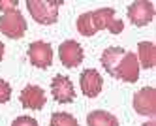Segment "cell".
<instances>
[{
    "label": "cell",
    "instance_id": "1",
    "mask_svg": "<svg viewBox=\"0 0 156 126\" xmlns=\"http://www.w3.org/2000/svg\"><path fill=\"white\" fill-rule=\"evenodd\" d=\"M107 28L111 34H120L124 30V23L115 19L113 8H100L94 11H87L77 19V30L83 36H94L96 32Z\"/></svg>",
    "mask_w": 156,
    "mask_h": 126
},
{
    "label": "cell",
    "instance_id": "15",
    "mask_svg": "<svg viewBox=\"0 0 156 126\" xmlns=\"http://www.w3.org/2000/svg\"><path fill=\"white\" fill-rule=\"evenodd\" d=\"M51 126H79V122L70 113H53Z\"/></svg>",
    "mask_w": 156,
    "mask_h": 126
},
{
    "label": "cell",
    "instance_id": "17",
    "mask_svg": "<svg viewBox=\"0 0 156 126\" xmlns=\"http://www.w3.org/2000/svg\"><path fill=\"white\" fill-rule=\"evenodd\" d=\"M12 126H40L36 119H32V117H17Z\"/></svg>",
    "mask_w": 156,
    "mask_h": 126
},
{
    "label": "cell",
    "instance_id": "19",
    "mask_svg": "<svg viewBox=\"0 0 156 126\" xmlns=\"http://www.w3.org/2000/svg\"><path fill=\"white\" fill-rule=\"evenodd\" d=\"M2 59H4V43L0 41V60H2Z\"/></svg>",
    "mask_w": 156,
    "mask_h": 126
},
{
    "label": "cell",
    "instance_id": "13",
    "mask_svg": "<svg viewBox=\"0 0 156 126\" xmlns=\"http://www.w3.org/2000/svg\"><path fill=\"white\" fill-rule=\"evenodd\" d=\"M137 62L141 68H154L156 66V47L152 41H141L137 45Z\"/></svg>",
    "mask_w": 156,
    "mask_h": 126
},
{
    "label": "cell",
    "instance_id": "5",
    "mask_svg": "<svg viewBox=\"0 0 156 126\" xmlns=\"http://www.w3.org/2000/svg\"><path fill=\"white\" fill-rule=\"evenodd\" d=\"M133 109L139 115L154 117L156 115V88L145 87V88L137 90L136 96H133Z\"/></svg>",
    "mask_w": 156,
    "mask_h": 126
},
{
    "label": "cell",
    "instance_id": "6",
    "mask_svg": "<svg viewBox=\"0 0 156 126\" xmlns=\"http://www.w3.org/2000/svg\"><path fill=\"white\" fill-rule=\"evenodd\" d=\"M154 17V4L149 0H137V2L130 4L128 8V19L136 27H145L149 25Z\"/></svg>",
    "mask_w": 156,
    "mask_h": 126
},
{
    "label": "cell",
    "instance_id": "20",
    "mask_svg": "<svg viewBox=\"0 0 156 126\" xmlns=\"http://www.w3.org/2000/svg\"><path fill=\"white\" fill-rule=\"evenodd\" d=\"M143 126H156V121H154V119H152V121H149V122H145V124H143Z\"/></svg>",
    "mask_w": 156,
    "mask_h": 126
},
{
    "label": "cell",
    "instance_id": "11",
    "mask_svg": "<svg viewBox=\"0 0 156 126\" xmlns=\"http://www.w3.org/2000/svg\"><path fill=\"white\" fill-rule=\"evenodd\" d=\"M21 104L27 109H41L45 106V92L36 85H27L21 90Z\"/></svg>",
    "mask_w": 156,
    "mask_h": 126
},
{
    "label": "cell",
    "instance_id": "8",
    "mask_svg": "<svg viewBox=\"0 0 156 126\" xmlns=\"http://www.w3.org/2000/svg\"><path fill=\"white\" fill-rule=\"evenodd\" d=\"M58 56H60V62L66 66V68H75L79 66L85 59V53H83V47L77 41L73 40H68L60 43L58 47Z\"/></svg>",
    "mask_w": 156,
    "mask_h": 126
},
{
    "label": "cell",
    "instance_id": "16",
    "mask_svg": "<svg viewBox=\"0 0 156 126\" xmlns=\"http://www.w3.org/2000/svg\"><path fill=\"white\" fill-rule=\"evenodd\" d=\"M12 96V87H9L4 79H0V104H6Z\"/></svg>",
    "mask_w": 156,
    "mask_h": 126
},
{
    "label": "cell",
    "instance_id": "18",
    "mask_svg": "<svg viewBox=\"0 0 156 126\" xmlns=\"http://www.w3.org/2000/svg\"><path fill=\"white\" fill-rule=\"evenodd\" d=\"M13 9H17V0H0V11L8 13Z\"/></svg>",
    "mask_w": 156,
    "mask_h": 126
},
{
    "label": "cell",
    "instance_id": "2",
    "mask_svg": "<svg viewBox=\"0 0 156 126\" xmlns=\"http://www.w3.org/2000/svg\"><path fill=\"white\" fill-rule=\"evenodd\" d=\"M60 6H62V0H28L27 2L28 13L40 25H53L58 19Z\"/></svg>",
    "mask_w": 156,
    "mask_h": 126
},
{
    "label": "cell",
    "instance_id": "10",
    "mask_svg": "<svg viewBox=\"0 0 156 126\" xmlns=\"http://www.w3.org/2000/svg\"><path fill=\"white\" fill-rule=\"evenodd\" d=\"M79 83H81V90H83L85 96H88V98H96L100 92H102L104 79H102V75H100L96 70L88 68V70H85V72L81 74Z\"/></svg>",
    "mask_w": 156,
    "mask_h": 126
},
{
    "label": "cell",
    "instance_id": "14",
    "mask_svg": "<svg viewBox=\"0 0 156 126\" xmlns=\"http://www.w3.org/2000/svg\"><path fill=\"white\" fill-rule=\"evenodd\" d=\"M87 124L88 126H119V121L115 115H111L107 111H92L87 117Z\"/></svg>",
    "mask_w": 156,
    "mask_h": 126
},
{
    "label": "cell",
    "instance_id": "12",
    "mask_svg": "<svg viewBox=\"0 0 156 126\" xmlns=\"http://www.w3.org/2000/svg\"><path fill=\"white\" fill-rule=\"evenodd\" d=\"M126 55V51L122 47H107L104 53H102V66L107 70L109 75H113L119 62L122 60V56Z\"/></svg>",
    "mask_w": 156,
    "mask_h": 126
},
{
    "label": "cell",
    "instance_id": "7",
    "mask_svg": "<svg viewBox=\"0 0 156 126\" xmlns=\"http://www.w3.org/2000/svg\"><path fill=\"white\" fill-rule=\"evenodd\" d=\"M28 60L36 68H49L53 64V47L45 41H34L28 47Z\"/></svg>",
    "mask_w": 156,
    "mask_h": 126
},
{
    "label": "cell",
    "instance_id": "3",
    "mask_svg": "<svg viewBox=\"0 0 156 126\" xmlns=\"http://www.w3.org/2000/svg\"><path fill=\"white\" fill-rule=\"evenodd\" d=\"M0 32L8 38H21L27 32V21L19 9L8 11L0 17Z\"/></svg>",
    "mask_w": 156,
    "mask_h": 126
},
{
    "label": "cell",
    "instance_id": "9",
    "mask_svg": "<svg viewBox=\"0 0 156 126\" xmlns=\"http://www.w3.org/2000/svg\"><path fill=\"white\" fill-rule=\"evenodd\" d=\"M51 94L58 104H70L75 98V88L70 81V77L66 75H55L51 83Z\"/></svg>",
    "mask_w": 156,
    "mask_h": 126
},
{
    "label": "cell",
    "instance_id": "4",
    "mask_svg": "<svg viewBox=\"0 0 156 126\" xmlns=\"http://www.w3.org/2000/svg\"><path fill=\"white\" fill-rule=\"evenodd\" d=\"M113 77L122 79V81H126V83H136L137 81L139 79V62H137L136 53L126 51V55L122 56V60L119 62Z\"/></svg>",
    "mask_w": 156,
    "mask_h": 126
}]
</instances>
